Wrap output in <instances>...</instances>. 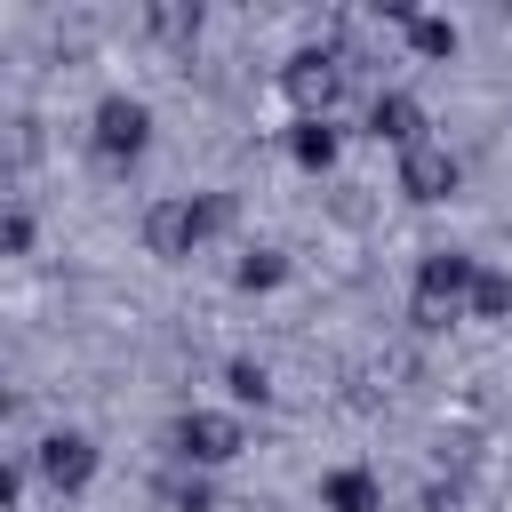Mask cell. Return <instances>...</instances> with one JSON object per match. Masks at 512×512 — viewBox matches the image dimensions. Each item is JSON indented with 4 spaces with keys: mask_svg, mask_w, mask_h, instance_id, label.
I'll return each instance as SVG.
<instances>
[{
    "mask_svg": "<svg viewBox=\"0 0 512 512\" xmlns=\"http://www.w3.org/2000/svg\"><path fill=\"white\" fill-rule=\"evenodd\" d=\"M240 224V200L232 192H160L152 208H144V248L160 256V264H184L200 240H216V232H232Z\"/></svg>",
    "mask_w": 512,
    "mask_h": 512,
    "instance_id": "cell-1",
    "label": "cell"
},
{
    "mask_svg": "<svg viewBox=\"0 0 512 512\" xmlns=\"http://www.w3.org/2000/svg\"><path fill=\"white\" fill-rule=\"evenodd\" d=\"M472 280H480V256L464 248H424L416 256V288H408V320L416 328H456L472 312Z\"/></svg>",
    "mask_w": 512,
    "mask_h": 512,
    "instance_id": "cell-2",
    "label": "cell"
},
{
    "mask_svg": "<svg viewBox=\"0 0 512 512\" xmlns=\"http://www.w3.org/2000/svg\"><path fill=\"white\" fill-rule=\"evenodd\" d=\"M280 88H288V104H296V120H328L336 104H344V88H352V72H344V56L320 40V48H296L288 64H280Z\"/></svg>",
    "mask_w": 512,
    "mask_h": 512,
    "instance_id": "cell-3",
    "label": "cell"
},
{
    "mask_svg": "<svg viewBox=\"0 0 512 512\" xmlns=\"http://www.w3.org/2000/svg\"><path fill=\"white\" fill-rule=\"evenodd\" d=\"M240 448H248V424H240L232 408H184V416L168 424V456H176V464H192V472L232 464Z\"/></svg>",
    "mask_w": 512,
    "mask_h": 512,
    "instance_id": "cell-4",
    "label": "cell"
},
{
    "mask_svg": "<svg viewBox=\"0 0 512 512\" xmlns=\"http://www.w3.org/2000/svg\"><path fill=\"white\" fill-rule=\"evenodd\" d=\"M88 144H96L112 168L144 160V152H152V104H144V96H104V104L88 112Z\"/></svg>",
    "mask_w": 512,
    "mask_h": 512,
    "instance_id": "cell-5",
    "label": "cell"
},
{
    "mask_svg": "<svg viewBox=\"0 0 512 512\" xmlns=\"http://www.w3.org/2000/svg\"><path fill=\"white\" fill-rule=\"evenodd\" d=\"M32 472H40L56 496H80V488L96 480V440H88V432H72V424H56V432H40V440H32Z\"/></svg>",
    "mask_w": 512,
    "mask_h": 512,
    "instance_id": "cell-6",
    "label": "cell"
},
{
    "mask_svg": "<svg viewBox=\"0 0 512 512\" xmlns=\"http://www.w3.org/2000/svg\"><path fill=\"white\" fill-rule=\"evenodd\" d=\"M456 184H464V160H456L440 136H424V144L400 152V192H408V200L432 208V200H456Z\"/></svg>",
    "mask_w": 512,
    "mask_h": 512,
    "instance_id": "cell-7",
    "label": "cell"
},
{
    "mask_svg": "<svg viewBox=\"0 0 512 512\" xmlns=\"http://www.w3.org/2000/svg\"><path fill=\"white\" fill-rule=\"evenodd\" d=\"M368 136L392 144V152L424 144V104H416L408 88H376V96H368Z\"/></svg>",
    "mask_w": 512,
    "mask_h": 512,
    "instance_id": "cell-8",
    "label": "cell"
},
{
    "mask_svg": "<svg viewBox=\"0 0 512 512\" xmlns=\"http://www.w3.org/2000/svg\"><path fill=\"white\" fill-rule=\"evenodd\" d=\"M320 512H384V480L368 464H336L320 480Z\"/></svg>",
    "mask_w": 512,
    "mask_h": 512,
    "instance_id": "cell-9",
    "label": "cell"
},
{
    "mask_svg": "<svg viewBox=\"0 0 512 512\" xmlns=\"http://www.w3.org/2000/svg\"><path fill=\"white\" fill-rule=\"evenodd\" d=\"M336 152H344V128H336V120H296V128H288V160H296L304 176H328Z\"/></svg>",
    "mask_w": 512,
    "mask_h": 512,
    "instance_id": "cell-10",
    "label": "cell"
},
{
    "mask_svg": "<svg viewBox=\"0 0 512 512\" xmlns=\"http://www.w3.org/2000/svg\"><path fill=\"white\" fill-rule=\"evenodd\" d=\"M200 24H208V16H200V0H152V8H144V32H152V40H168V48H192V40H200Z\"/></svg>",
    "mask_w": 512,
    "mask_h": 512,
    "instance_id": "cell-11",
    "label": "cell"
},
{
    "mask_svg": "<svg viewBox=\"0 0 512 512\" xmlns=\"http://www.w3.org/2000/svg\"><path fill=\"white\" fill-rule=\"evenodd\" d=\"M400 32H408V48H416L424 64H448V56L464 48V32H456V16H432V8H416V16L400 24Z\"/></svg>",
    "mask_w": 512,
    "mask_h": 512,
    "instance_id": "cell-12",
    "label": "cell"
},
{
    "mask_svg": "<svg viewBox=\"0 0 512 512\" xmlns=\"http://www.w3.org/2000/svg\"><path fill=\"white\" fill-rule=\"evenodd\" d=\"M152 496H160L168 512H216V488H208V472H192V464H168V472L152 480Z\"/></svg>",
    "mask_w": 512,
    "mask_h": 512,
    "instance_id": "cell-13",
    "label": "cell"
},
{
    "mask_svg": "<svg viewBox=\"0 0 512 512\" xmlns=\"http://www.w3.org/2000/svg\"><path fill=\"white\" fill-rule=\"evenodd\" d=\"M288 280V256L280 248H248L240 264H232V288H248V296H264V288H280Z\"/></svg>",
    "mask_w": 512,
    "mask_h": 512,
    "instance_id": "cell-14",
    "label": "cell"
},
{
    "mask_svg": "<svg viewBox=\"0 0 512 512\" xmlns=\"http://www.w3.org/2000/svg\"><path fill=\"white\" fill-rule=\"evenodd\" d=\"M472 320H512V272L480 264V280H472Z\"/></svg>",
    "mask_w": 512,
    "mask_h": 512,
    "instance_id": "cell-15",
    "label": "cell"
},
{
    "mask_svg": "<svg viewBox=\"0 0 512 512\" xmlns=\"http://www.w3.org/2000/svg\"><path fill=\"white\" fill-rule=\"evenodd\" d=\"M224 392H232L240 408H264V400H272V376H264L256 360H232V368H224Z\"/></svg>",
    "mask_w": 512,
    "mask_h": 512,
    "instance_id": "cell-16",
    "label": "cell"
},
{
    "mask_svg": "<svg viewBox=\"0 0 512 512\" xmlns=\"http://www.w3.org/2000/svg\"><path fill=\"white\" fill-rule=\"evenodd\" d=\"M0 256H32V208L24 200H8V216H0Z\"/></svg>",
    "mask_w": 512,
    "mask_h": 512,
    "instance_id": "cell-17",
    "label": "cell"
},
{
    "mask_svg": "<svg viewBox=\"0 0 512 512\" xmlns=\"http://www.w3.org/2000/svg\"><path fill=\"white\" fill-rule=\"evenodd\" d=\"M16 496H24V464H8V472H0V512H16Z\"/></svg>",
    "mask_w": 512,
    "mask_h": 512,
    "instance_id": "cell-18",
    "label": "cell"
}]
</instances>
